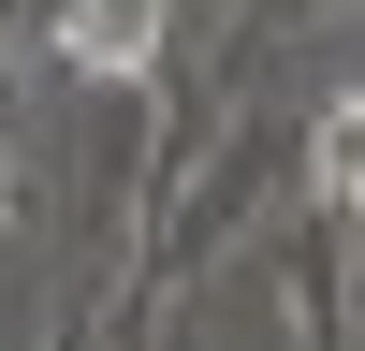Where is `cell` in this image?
Here are the masks:
<instances>
[{
    "label": "cell",
    "instance_id": "obj_1",
    "mask_svg": "<svg viewBox=\"0 0 365 351\" xmlns=\"http://www.w3.org/2000/svg\"><path fill=\"white\" fill-rule=\"evenodd\" d=\"M44 44L73 58V73H103V88H132L146 58H161V0H44Z\"/></svg>",
    "mask_w": 365,
    "mask_h": 351
},
{
    "label": "cell",
    "instance_id": "obj_2",
    "mask_svg": "<svg viewBox=\"0 0 365 351\" xmlns=\"http://www.w3.org/2000/svg\"><path fill=\"white\" fill-rule=\"evenodd\" d=\"M0 190H15V161H0Z\"/></svg>",
    "mask_w": 365,
    "mask_h": 351
}]
</instances>
